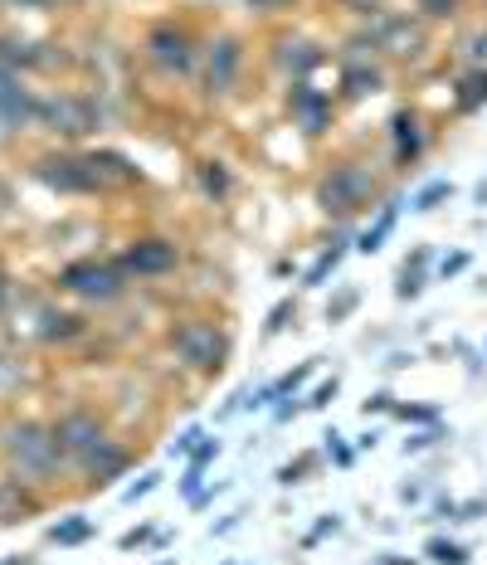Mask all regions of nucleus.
<instances>
[{
	"mask_svg": "<svg viewBox=\"0 0 487 565\" xmlns=\"http://www.w3.org/2000/svg\"><path fill=\"white\" fill-rule=\"evenodd\" d=\"M0 458H6L10 473H20L34 488H50L64 473V449H59L54 429L40 419H6L0 424Z\"/></svg>",
	"mask_w": 487,
	"mask_h": 565,
	"instance_id": "1",
	"label": "nucleus"
},
{
	"mask_svg": "<svg viewBox=\"0 0 487 565\" xmlns=\"http://www.w3.org/2000/svg\"><path fill=\"white\" fill-rule=\"evenodd\" d=\"M166 341H171L176 361L195 375H220L230 366V351H234L230 332H224L220 322H210V317H181Z\"/></svg>",
	"mask_w": 487,
	"mask_h": 565,
	"instance_id": "2",
	"label": "nucleus"
},
{
	"mask_svg": "<svg viewBox=\"0 0 487 565\" xmlns=\"http://www.w3.org/2000/svg\"><path fill=\"white\" fill-rule=\"evenodd\" d=\"M380 195V181L366 161H337L322 181H317V205L331 220H356L371 210V200Z\"/></svg>",
	"mask_w": 487,
	"mask_h": 565,
	"instance_id": "3",
	"label": "nucleus"
},
{
	"mask_svg": "<svg viewBox=\"0 0 487 565\" xmlns=\"http://www.w3.org/2000/svg\"><path fill=\"white\" fill-rule=\"evenodd\" d=\"M59 288L83 302H117L127 292V268L108 264V258H74L59 268Z\"/></svg>",
	"mask_w": 487,
	"mask_h": 565,
	"instance_id": "4",
	"label": "nucleus"
},
{
	"mask_svg": "<svg viewBox=\"0 0 487 565\" xmlns=\"http://www.w3.org/2000/svg\"><path fill=\"white\" fill-rule=\"evenodd\" d=\"M98 122H103V108L88 98V93H44L40 98V127H50V132L64 137V141L93 137Z\"/></svg>",
	"mask_w": 487,
	"mask_h": 565,
	"instance_id": "5",
	"label": "nucleus"
},
{
	"mask_svg": "<svg viewBox=\"0 0 487 565\" xmlns=\"http://www.w3.org/2000/svg\"><path fill=\"white\" fill-rule=\"evenodd\" d=\"M50 429H54V439H59V449H64L68 463H83V458H93L98 449H108V444H113L108 419H103L98 409H88V405L64 409Z\"/></svg>",
	"mask_w": 487,
	"mask_h": 565,
	"instance_id": "6",
	"label": "nucleus"
},
{
	"mask_svg": "<svg viewBox=\"0 0 487 565\" xmlns=\"http://www.w3.org/2000/svg\"><path fill=\"white\" fill-rule=\"evenodd\" d=\"M366 40H371V50H380L385 58H400V64H420L430 54V30L410 15H375L366 25Z\"/></svg>",
	"mask_w": 487,
	"mask_h": 565,
	"instance_id": "7",
	"label": "nucleus"
},
{
	"mask_svg": "<svg viewBox=\"0 0 487 565\" xmlns=\"http://www.w3.org/2000/svg\"><path fill=\"white\" fill-rule=\"evenodd\" d=\"M244 74V44L234 34H220L215 44H205V58H200V88L205 98H230L240 88Z\"/></svg>",
	"mask_w": 487,
	"mask_h": 565,
	"instance_id": "8",
	"label": "nucleus"
},
{
	"mask_svg": "<svg viewBox=\"0 0 487 565\" xmlns=\"http://www.w3.org/2000/svg\"><path fill=\"white\" fill-rule=\"evenodd\" d=\"M20 302L30 308V317H20V322H15V332H20V337L44 341V347H54V341H74V337H83V317H78V312L54 308V302L34 298V292H20Z\"/></svg>",
	"mask_w": 487,
	"mask_h": 565,
	"instance_id": "9",
	"label": "nucleus"
},
{
	"mask_svg": "<svg viewBox=\"0 0 487 565\" xmlns=\"http://www.w3.org/2000/svg\"><path fill=\"white\" fill-rule=\"evenodd\" d=\"M141 50H147L151 64H157L161 74H171V78H186L190 68H195V58H200L195 40H190V30H181V25H151Z\"/></svg>",
	"mask_w": 487,
	"mask_h": 565,
	"instance_id": "10",
	"label": "nucleus"
},
{
	"mask_svg": "<svg viewBox=\"0 0 487 565\" xmlns=\"http://www.w3.org/2000/svg\"><path fill=\"white\" fill-rule=\"evenodd\" d=\"M25 127H40V93L20 74L0 68V132H25Z\"/></svg>",
	"mask_w": 487,
	"mask_h": 565,
	"instance_id": "11",
	"label": "nucleus"
},
{
	"mask_svg": "<svg viewBox=\"0 0 487 565\" xmlns=\"http://www.w3.org/2000/svg\"><path fill=\"white\" fill-rule=\"evenodd\" d=\"M123 268L137 278H166L181 268V249L176 239H161V234H147V239H133L123 254Z\"/></svg>",
	"mask_w": 487,
	"mask_h": 565,
	"instance_id": "12",
	"label": "nucleus"
},
{
	"mask_svg": "<svg viewBox=\"0 0 487 565\" xmlns=\"http://www.w3.org/2000/svg\"><path fill=\"white\" fill-rule=\"evenodd\" d=\"M34 181H44L50 191H64V195H98L93 191V175L83 167V151L78 157H40L34 161Z\"/></svg>",
	"mask_w": 487,
	"mask_h": 565,
	"instance_id": "13",
	"label": "nucleus"
},
{
	"mask_svg": "<svg viewBox=\"0 0 487 565\" xmlns=\"http://www.w3.org/2000/svg\"><path fill=\"white\" fill-rule=\"evenodd\" d=\"M40 512H44L40 488L6 468V473H0V526H20V522H30V516H40Z\"/></svg>",
	"mask_w": 487,
	"mask_h": 565,
	"instance_id": "14",
	"label": "nucleus"
},
{
	"mask_svg": "<svg viewBox=\"0 0 487 565\" xmlns=\"http://www.w3.org/2000/svg\"><path fill=\"white\" fill-rule=\"evenodd\" d=\"M288 113H293V122H298L307 137H322L331 127V98H327V93H317L313 84H293Z\"/></svg>",
	"mask_w": 487,
	"mask_h": 565,
	"instance_id": "15",
	"label": "nucleus"
},
{
	"mask_svg": "<svg viewBox=\"0 0 487 565\" xmlns=\"http://www.w3.org/2000/svg\"><path fill=\"white\" fill-rule=\"evenodd\" d=\"M273 58H278V68L293 78V84H307V74H313L317 64H322V50H317L313 40H303V34H288V40H278V50H273Z\"/></svg>",
	"mask_w": 487,
	"mask_h": 565,
	"instance_id": "16",
	"label": "nucleus"
},
{
	"mask_svg": "<svg viewBox=\"0 0 487 565\" xmlns=\"http://www.w3.org/2000/svg\"><path fill=\"white\" fill-rule=\"evenodd\" d=\"M78 468H83V478H88V488H93V492H98V488H113V482H117V478H123V473H127V468H133V454H127V449H123V444H117V439H113V444H108V449H98V454H93V458H83V463H78Z\"/></svg>",
	"mask_w": 487,
	"mask_h": 565,
	"instance_id": "17",
	"label": "nucleus"
},
{
	"mask_svg": "<svg viewBox=\"0 0 487 565\" xmlns=\"http://www.w3.org/2000/svg\"><path fill=\"white\" fill-rule=\"evenodd\" d=\"M390 137H395V167H414L424 151V127L414 113H395L390 117Z\"/></svg>",
	"mask_w": 487,
	"mask_h": 565,
	"instance_id": "18",
	"label": "nucleus"
},
{
	"mask_svg": "<svg viewBox=\"0 0 487 565\" xmlns=\"http://www.w3.org/2000/svg\"><path fill=\"white\" fill-rule=\"evenodd\" d=\"M380 88H385V74H380L375 64H366V58H351V64L341 68V93H347V98H371Z\"/></svg>",
	"mask_w": 487,
	"mask_h": 565,
	"instance_id": "19",
	"label": "nucleus"
},
{
	"mask_svg": "<svg viewBox=\"0 0 487 565\" xmlns=\"http://www.w3.org/2000/svg\"><path fill=\"white\" fill-rule=\"evenodd\" d=\"M424 268H430V249H414L405 258V268H400V282H395V298L400 302H410V298H420V292H424Z\"/></svg>",
	"mask_w": 487,
	"mask_h": 565,
	"instance_id": "20",
	"label": "nucleus"
},
{
	"mask_svg": "<svg viewBox=\"0 0 487 565\" xmlns=\"http://www.w3.org/2000/svg\"><path fill=\"white\" fill-rule=\"evenodd\" d=\"M454 103H458V113H478V108H487V68H468V74L458 78Z\"/></svg>",
	"mask_w": 487,
	"mask_h": 565,
	"instance_id": "21",
	"label": "nucleus"
},
{
	"mask_svg": "<svg viewBox=\"0 0 487 565\" xmlns=\"http://www.w3.org/2000/svg\"><path fill=\"white\" fill-rule=\"evenodd\" d=\"M395 220H400V200H385V205H380V215H375V225L361 234V239H356V249L361 254H375L380 244L390 239V230H395Z\"/></svg>",
	"mask_w": 487,
	"mask_h": 565,
	"instance_id": "22",
	"label": "nucleus"
},
{
	"mask_svg": "<svg viewBox=\"0 0 487 565\" xmlns=\"http://www.w3.org/2000/svg\"><path fill=\"white\" fill-rule=\"evenodd\" d=\"M93 532H98V526H93L88 516L74 512V516H59V522L50 526V541H54V546H88Z\"/></svg>",
	"mask_w": 487,
	"mask_h": 565,
	"instance_id": "23",
	"label": "nucleus"
},
{
	"mask_svg": "<svg viewBox=\"0 0 487 565\" xmlns=\"http://www.w3.org/2000/svg\"><path fill=\"white\" fill-rule=\"evenodd\" d=\"M341 258H347V239H337V244H331V249H322V254H317V264L307 268L303 288H322V282H327V278H331V274H337V268H341Z\"/></svg>",
	"mask_w": 487,
	"mask_h": 565,
	"instance_id": "24",
	"label": "nucleus"
},
{
	"mask_svg": "<svg viewBox=\"0 0 487 565\" xmlns=\"http://www.w3.org/2000/svg\"><path fill=\"white\" fill-rule=\"evenodd\" d=\"M313 371H317V361H303L298 371H288V375H283V381H273L268 391H258V395H254V405H273V399L293 395V391H298V385H303V381H307V375H313Z\"/></svg>",
	"mask_w": 487,
	"mask_h": 565,
	"instance_id": "25",
	"label": "nucleus"
},
{
	"mask_svg": "<svg viewBox=\"0 0 487 565\" xmlns=\"http://www.w3.org/2000/svg\"><path fill=\"white\" fill-rule=\"evenodd\" d=\"M230 167H224V161H205V167H200V191H205L210 200H224L230 195Z\"/></svg>",
	"mask_w": 487,
	"mask_h": 565,
	"instance_id": "26",
	"label": "nucleus"
},
{
	"mask_svg": "<svg viewBox=\"0 0 487 565\" xmlns=\"http://www.w3.org/2000/svg\"><path fill=\"white\" fill-rule=\"evenodd\" d=\"M424 556L434 565H468V546H458V541H448V536H430Z\"/></svg>",
	"mask_w": 487,
	"mask_h": 565,
	"instance_id": "27",
	"label": "nucleus"
},
{
	"mask_svg": "<svg viewBox=\"0 0 487 565\" xmlns=\"http://www.w3.org/2000/svg\"><path fill=\"white\" fill-rule=\"evenodd\" d=\"M458 54L468 58L473 68H487V25H478V30H468V34H463Z\"/></svg>",
	"mask_w": 487,
	"mask_h": 565,
	"instance_id": "28",
	"label": "nucleus"
},
{
	"mask_svg": "<svg viewBox=\"0 0 487 565\" xmlns=\"http://www.w3.org/2000/svg\"><path fill=\"white\" fill-rule=\"evenodd\" d=\"M448 195H454V181H430L420 195H414V210H424V215H430V210H438Z\"/></svg>",
	"mask_w": 487,
	"mask_h": 565,
	"instance_id": "29",
	"label": "nucleus"
},
{
	"mask_svg": "<svg viewBox=\"0 0 487 565\" xmlns=\"http://www.w3.org/2000/svg\"><path fill=\"white\" fill-rule=\"evenodd\" d=\"M313 468H317V454H298L293 463L278 468V482H283V488H293V482H307V473H313Z\"/></svg>",
	"mask_w": 487,
	"mask_h": 565,
	"instance_id": "30",
	"label": "nucleus"
},
{
	"mask_svg": "<svg viewBox=\"0 0 487 565\" xmlns=\"http://www.w3.org/2000/svg\"><path fill=\"white\" fill-rule=\"evenodd\" d=\"M356 302H361V292H356V288H341L337 298L327 302V322H347V317L356 312Z\"/></svg>",
	"mask_w": 487,
	"mask_h": 565,
	"instance_id": "31",
	"label": "nucleus"
},
{
	"mask_svg": "<svg viewBox=\"0 0 487 565\" xmlns=\"http://www.w3.org/2000/svg\"><path fill=\"white\" fill-rule=\"evenodd\" d=\"M293 317H298V302H293V298H283V302H278V308H273V312H268V322H264V337H278V332H283V327H288V322H293Z\"/></svg>",
	"mask_w": 487,
	"mask_h": 565,
	"instance_id": "32",
	"label": "nucleus"
},
{
	"mask_svg": "<svg viewBox=\"0 0 487 565\" xmlns=\"http://www.w3.org/2000/svg\"><path fill=\"white\" fill-rule=\"evenodd\" d=\"M414 10H420L424 20H448L463 10V0H414Z\"/></svg>",
	"mask_w": 487,
	"mask_h": 565,
	"instance_id": "33",
	"label": "nucleus"
},
{
	"mask_svg": "<svg viewBox=\"0 0 487 565\" xmlns=\"http://www.w3.org/2000/svg\"><path fill=\"white\" fill-rule=\"evenodd\" d=\"M200 444H205V429H200V424H190V429H181V434H176V444H171V454H195L200 449Z\"/></svg>",
	"mask_w": 487,
	"mask_h": 565,
	"instance_id": "34",
	"label": "nucleus"
},
{
	"mask_svg": "<svg viewBox=\"0 0 487 565\" xmlns=\"http://www.w3.org/2000/svg\"><path fill=\"white\" fill-rule=\"evenodd\" d=\"M20 381H25V375H20V366L10 356H0V399L6 395H15L20 391Z\"/></svg>",
	"mask_w": 487,
	"mask_h": 565,
	"instance_id": "35",
	"label": "nucleus"
},
{
	"mask_svg": "<svg viewBox=\"0 0 487 565\" xmlns=\"http://www.w3.org/2000/svg\"><path fill=\"white\" fill-rule=\"evenodd\" d=\"M337 391H341V381H337V375H331V381H322V385H317V391L307 395L303 405H307V409H322V405H331V399H337Z\"/></svg>",
	"mask_w": 487,
	"mask_h": 565,
	"instance_id": "36",
	"label": "nucleus"
},
{
	"mask_svg": "<svg viewBox=\"0 0 487 565\" xmlns=\"http://www.w3.org/2000/svg\"><path fill=\"white\" fill-rule=\"evenodd\" d=\"M157 488H161V473H141V482H133V488H127V502H141L147 492H157Z\"/></svg>",
	"mask_w": 487,
	"mask_h": 565,
	"instance_id": "37",
	"label": "nucleus"
},
{
	"mask_svg": "<svg viewBox=\"0 0 487 565\" xmlns=\"http://www.w3.org/2000/svg\"><path fill=\"white\" fill-rule=\"evenodd\" d=\"M327 454H331V458H337V468H351V458H356V454L347 449V444H341V434H337V429H331V434H327Z\"/></svg>",
	"mask_w": 487,
	"mask_h": 565,
	"instance_id": "38",
	"label": "nucleus"
},
{
	"mask_svg": "<svg viewBox=\"0 0 487 565\" xmlns=\"http://www.w3.org/2000/svg\"><path fill=\"white\" fill-rule=\"evenodd\" d=\"M215 454H220V439H205L195 454H190V468H200V473H205V463H215Z\"/></svg>",
	"mask_w": 487,
	"mask_h": 565,
	"instance_id": "39",
	"label": "nucleus"
},
{
	"mask_svg": "<svg viewBox=\"0 0 487 565\" xmlns=\"http://www.w3.org/2000/svg\"><path fill=\"white\" fill-rule=\"evenodd\" d=\"M385 409H395V395H390V391H380V395H371V399H366V405H361V415L371 419V415H385Z\"/></svg>",
	"mask_w": 487,
	"mask_h": 565,
	"instance_id": "40",
	"label": "nucleus"
},
{
	"mask_svg": "<svg viewBox=\"0 0 487 565\" xmlns=\"http://www.w3.org/2000/svg\"><path fill=\"white\" fill-rule=\"evenodd\" d=\"M395 415H400V419H424V424H434L438 409H434V405H395Z\"/></svg>",
	"mask_w": 487,
	"mask_h": 565,
	"instance_id": "41",
	"label": "nucleus"
},
{
	"mask_svg": "<svg viewBox=\"0 0 487 565\" xmlns=\"http://www.w3.org/2000/svg\"><path fill=\"white\" fill-rule=\"evenodd\" d=\"M331 532H341V522H337V516H322V522H317L313 532H307V541H303V546H317V541H322V536H331Z\"/></svg>",
	"mask_w": 487,
	"mask_h": 565,
	"instance_id": "42",
	"label": "nucleus"
},
{
	"mask_svg": "<svg viewBox=\"0 0 487 565\" xmlns=\"http://www.w3.org/2000/svg\"><path fill=\"white\" fill-rule=\"evenodd\" d=\"M463 268H468V254H463V249H458V254H448V258H444V264H438V274H444V278H458V274H463Z\"/></svg>",
	"mask_w": 487,
	"mask_h": 565,
	"instance_id": "43",
	"label": "nucleus"
},
{
	"mask_svg": "<svg viewBox=\"0 0 487 565\" xmlns=\"http://www.w3.org/2000/svg\"><path fill=\"white\" fill-rule=\"evenodd\" d=\"M147 541H157V532H151V526H137V532H127V536H123V551L147 546Z\"/></svg>",
	"mask_w": 487,
	"mask_h": 565,
	"instance_id": "44",
	"label": "nucleus"
},
{
	"mask_svg": "<svg viewBox=\"0 0 487 565\" xmlns=\"http://www.w3.org/2000/svg\"><path fill=\"white\" fill-rule=\"evenodd\" d=\"M6 6H15V10H54V6H64V0H6Z\"/></svg>",
	"mask_w": 487,
	"mask_h": 565,
	"instance_id": "45",
	"label": "nucleus"
},
{
	"mask_svg": "<svg viewBox=\"0 0 487 565\" xmlns=\"http://www.w3.org/2000/svg\"><path fill=\"white\" fill-rule=\"evenodd\" d=\"M10 298H15V282H10V278H6V268H0V308H6Z\"/></svg>",
	"mask_w": 487,
	"mask_h": 565,
	"instance_id": "46",
	"label": "nucleus"
},
{
	"mask_svg": "<svg viewBox=\"0 0 487 565\" xmlns=\"http://www.w3.org/2000/svg\"><path fill=\"white\" fill-rule=\"evenodd\" d=\"M254 10H283V6H293V0H248Z\"/></svg>",
	"mask_w": 487,
	"mask_h": 565,
	"instance_id": "47",
	"label": "nucleus"
},
{
	"mask_svg": "<svg viewBox=\"0 0 487 565\" xmlns=\"http://www.w3.org/2000/svg\"><path fill=\"white\" fill-rule=\"evenodd\" d=\"M434 439H438V434H420V439H410V444H405V449H414V454H420V449H430V444H434Z\"/></svg>",
	"mask_w": 487,
	"mask_h": 565,
	"instance_id": "48",
	"label": "nucleus"
},
{
	"mask_svg": "<svg viewBox=\"0 0 487 565\" xmlns=\"http://www.w3.org/2000/svg\"><path fill=\"white\" fill-rule=\"evenodd\" d=\"M375 565H414V561H405V556H380Z\"/></svg>",
	"mask_w": 487,
	"mask_h": 565,
	"instance_id": "49",
	"label": "nucleus"
},
{
	"mask_svg": "<svg viewBox=\"0 0 487 565\" xmlns=\"http://www.w3.org/2000/svg\"><path fill=\"white\" fill-rule=\"evenodd\" d=\"M0 565H34V556H10V561H0Z\"/></svg>",
	"mask_w": 487,
	"mask_h": 565,
	"instance_id": "50",
	"label": "nucleus"
},
{
	"mask_svg": "<svg viewBox=\"0 0 487 565\" xmlns=\"http://www.w3.org/2000/svg\"><path fill=\"white\" fill-rule=\"evenodd\" d=\"M478 205H487V181L478 185Z\"/></svg>",
	"mask_w": 487,
	"mask_h": 565,
	"instance_id": "51",
	"label": "nucleus"
},
{
	"mask_svg": "<svg viewBox=\"0 0 487 565\" xmlns=\"http://www.w3.org/2000/svg\"><path fill=\"white\" fill-rule=\"evenodd\" d=\"M6 200H10V191H6V185H0V210H6Z\"/></svg>",
	"mask_w": 487,
	"mask_h": 565,
	"instance_id": "52",
	"label": "nucleus"
},
{
	"mask_svg": "<svg viewBox=\"0 0 487 565\" xmlns=\"http://www.w3.org/2000/svg\"><path fill=\"white\" fill-rule=\"evenodd\" d=\"M161 565H176V561H161Z\"/></svg>",
	"mask_w": 487,
	"mask_h": 565,
	"instance_id": "53",
	"label": "nucleus"
}]
</instances>
